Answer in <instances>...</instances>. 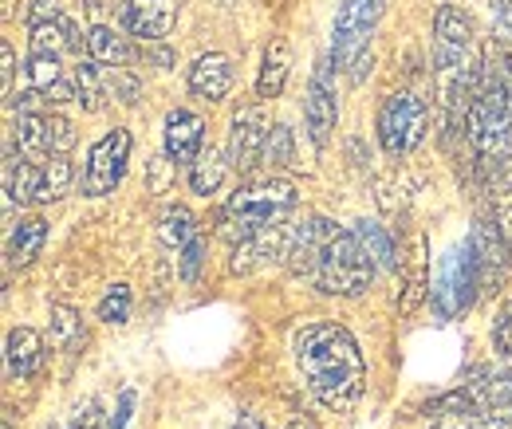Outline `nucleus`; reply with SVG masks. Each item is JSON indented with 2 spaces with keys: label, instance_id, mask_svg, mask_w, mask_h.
Returning <instances> with one entry per match:
<instances>
[{
  "label": "nucleus",
  "instance_id": "obj_1",
  "mask_svg": "<svg viewBox=\"0 0 512 429\" xmlns=\"http://www.w3.org/2000/svg\"><path fill=\"white\" fill-rule=\"evenodd\" d=\"M292 351H296V367L320 406L335 414H347L359 406L367 390V359L343 323L316 319L300 327L292 339Z\"/></svg>",
  "mask_w": 512,
  "mask_h": 429
},
{
  "label": "nucleus",
  "instance_id": "obj_2",
  "mask_svg": "<svg viewBox=\"0 0 512 429\" xmlns=\"http://www.w3.org/2000/svg\"><path fill=\"white\" fill-rule=\"evenodd\" d=\"M465 134L481 162L505 166L512 158V95L493 67H481L477 75V91L465 115Z\"/></svg>",
  "mask_w": 512,
  "mask_h": 429
},
{
  "label": "nucleus",
  "instance_id": "obj_3",
  "mask_svg": "<svg viewBox=\"0 0 512 429\" xmlns=\"http://www.w3.org/2000/svg\"><path fill=\"white\" fill-rule=\"evenodd\" d=\"M300 193L284 178H264V182L237 185V193L221 205V237L225 241H245L253 233H264L272 225H284V217L296 209Z\"/></svg>",
  "mask_w": 512,
  "mask_h": 429
},
{
  "label": "nucleus",
  "instance_id": "obj_4",
  "mask_svg": "<svg viewBox=\"0 0 512 429\" xmlns=\"http://www.w3.org/2000/svg\"><path fill=\"white\" fill-rule=\"evenodd\" d=\"M375 260L367 256V248L359 245V237L351 229H339L327 248H323L320 264H316V288L323 296H339V300H355L375 284Z\"/></svg>",
  "mask_w": 512,
  "mask_h": 429
},
{
  "label": "nucleus",
  "instance_id": "obj_5",
  "mask_svg": "<svg viewBox=\"0 0 512 429\" xmlns=\"http://www.w3.org/2000/svg\"><path fill=\"white\" fill-rule=\"evenodd\" d=\"M386 12V0H343L331 24V67L351 71L355 63L371 52V36Z\"/></svg>",
  "mask_w": 512,
  "mask_h": 429
},
{
  "label": "nucleus",
  "instance_id": "obj_6",
  "mask_svg": "<svg viewBox=\"0 0 512 429\" xmlns=\"http://www.w3.org/2000/svg\"><path fill=\"white\" fill-rule=\"evenodd\" d=\"M375 126H379V146L390 158H402V154L422 146V138L430 130V107L410 91H394L379 107V123Z\"/></svg>",
  "mask_w": 512,
  "mask_h": 429
},
{
  "label": "nucleus",
  "instance_id": "obj_7",
  "mask_svg": "<svg viewBox=\"0 0 512 429\" xmlns=\"http://www.w3.org/2000/svg\"><path fill=\"white\" fill-rule=\"evenodd\" d=\"M481 292V276H477V264H473V252H469V241L461 248H449L438 264V276L430 284V304L442 319H457L465 315L469 304L477 300Z\"/></svg>",
  "mask_w": 512,
  "mask_h": 429
},
{
  "label": "nucleus",
  "instance_id": "obj_8",
  "mask_svg": "<svg viewBox=\"0 0 512 429\" xmlns=\"http://www.w3.org/2000/svg\"><path fill=\"white\" fill-rule=\"evenodd\" d=\"M12 142L28 162H44L52 154H71L75 126L71 119L52 115V111H24L12 126Z\"/></svg>",
  "mask_w": 512,
  "mask_h": 429
},
{
  "label": "nucleus",
  "instance_id": "obj_9",
  "mask_svg": "<svg viewBox=\"0 0 512 429\" xmlns=\"http://www.w3.org/2000/svg\"><path fill=\"white\" fill-rule=\"evenodd\" d=\"M127 162H130V130L115 126L107 130L91 154H87V166H83V193L87 197H107L115 193L123 174H127Z\"/></svg>",
  "mask_w": 512,
  "mask_h": 429
},
{
  "label": "nucleus",
  "instance_id": "obj_10",
  "mask_svg": "<svg viewBox=\"0 0 512 429\" xmlns=\"http://www.w3.org/2000/svg\"><path fill=\"white\" fill-rule=\"evenodd\" d=\"M268 115L264 107H237L233 123H229V162L241 174H253L264 162V146H268Z\"/></svg>",
  "mask_w": 512,
  "mask_h": 429
},
{
  "label": "nucleus",
  "instance_id": "obj_11",
  "mask_svg": "<svg viewBox=\"0 0 512 429\" xmlns=\"http://www.w3.org/2000/svg\"><path fill=\"white\" fill-rule=\"evenodd\" d=\"M331 60H320L312 79H308V95H304V123H308V138L316 146H327L331 130L339 123V103H335V79H331Z\"/></svg>",
  "mask_w": 512,
  "mask_h": 429
},
{
  "label": "nucleus",
  "instance_id": "obj_12",
  "mask_svg": "<svg viewBox=\"0 0 512 429\" xmlns=\"http://www.w3.org/2000/svg\"><path fill=\"white\" fill-rule=\"evenodd\" d=\"M469 252H473V264H477V276H481V292H497L501 276H505V264H512L509 245L497 229V217H481L469 233Z\"/></svg>",
  "mask_w": 512,
  "mask_h": 429
},
{
  "label": "nucleus",
  "instance_id": "obj_13",
  "mask_svg": "<svg viewBox=\"0 0 512 429\" xmlns=\"http://www.w3.org/2000/svg\"><path fill=\"white\" fill-rule=\"evenodd\" d=\"M288 248H292V225H272L264 233H253L245 241L233 245V260H229V272H256L264 264H288Z\"/></svg>",
  "mask_w": 512,
  "mask_h": 429
},
{
  "label": "nucleus",
  "instance_id": "obj_14",
  "mask_svg": "<svg viewBox=\"0 0 512 429\" xmlns=\"http://www.w3.org/2000/svg\"><path fill=\"white\" fill-rule=\"evenodd\" d=\"M174 20H178V0H127L123 4V24L142 44H162Z\"/></svg>",
  "mask_w": 512,
  "mask_h": 429
},
{
  "label": "nucleus",
  "instance_id": "obj_15",
  "mask_svg": "<svg viewBox=\"0 0 512 429\" xmlns=\"http://www.w3.org/2000/svg\"><path fill=\"white\" fill-rule=\"evenodd\" d=\"M339 229L327 221V217H308L304 225H292V248H288V268L296 276H316V264H320L323 248L335 237Z\"/></svg>",
  "mask_w": 512,
  "mask_h": 429
},
{
  "label": "nucleus",
  "instance_id": "obj_16",
  "mask_svg": "<svg viewBox=\"0 0 512 429\" xmlns=\"http://www.w3.org/2000/svg\"><path fill=\"white\" fill-rule=\"evenodd\" d=\"M201 150H205V123L186 107L170 111L166 115V158L174 166H193Z\"/></svg>",
  "mask_w": 512,
  "mask_h": 429
},
{
  "label": "nucleus",
  "instance_id": "obj_17",
  "mask_svg": "<svg viewBox=\"0 0 512 429\" xmlns=\"http://www.w3.org/2000/svg\"><path fill=\"white\" fill-rule=\"evenodd\" d=\"M28 52L32 56H79L87 36L79 32V24L71 16L60 20H44V24H28Z\"/></svg>",
  "mask_w": 512,
  "mask_h": 429
},
{
  "label": "nucleus",
  "instance_id": "obj_18",
  "mask_svg": "<svg viewBox=\"0 0 512 429\" xmlns=\"http://www.w3.org/2000/svg\"><path fill=\"white\" fill-rule=\"evenodd\" d=\"M60 60H64V56H32V52H28L24 75H28V87L44 95V103H71V99H79L75 79H67Z\"/></svg>",
  "mask_w": 512,
  "mask_h": 429
},
{
  "label": "nucleus",
  "instance_id": "obj_19",
  "mask_svg": "<svg viewBox=\"0 0 512 429\" xmlns=\"http://www.w3.org/2000/svg\"><path fill=\"white\" fill-rule=\"evenodd\" d=\"M4 359H8V374L28 382L32 374H40L44 359H48V347H44V335L36 327H12L8 331V343H4Z\"/></svg>",
  "mask_w": 512,
  "mask_h": 429
},
{
  "label": "nucleus",
  "instance_id": "obj_20",
  "mask_svg": "<svg viewBox=\"0 0 512 429\" xmlns=\"http://www.w3.org/2000/svg\"><path fill=\"white\" fill-rule=\"evenodd\" d=\"M233 63L229 56H221V52H209V56H201V60L190 67V91L193 95H201V99H209V103H221L229 91H233Z\"/></svg>",
  "mask_w": 512,
  "mask_h": 429
},
{
  "label": "nucleus",
  "instance_id": "obj_21",
  "mask_svg": "<svg viewBox=\"0 0 512 429\" xmlns=\"http://www.w3.org/2000/svg\"><path fill=\"white\" fill-rule=\"evenodd\" d=\"M48 245V221L44 217H20L8 233V264L12 268H28Z\"/></svg>",
  "mask_w": 512,
  "mask_h": 429
},
{
  "label": "nucleus",
  "instance_id": "obj_22",
  "mask_svg": "<svg viewBox=\"0 0 512 429\" xmlns=\"http://www.w3.org/2000/svg\"><path fill=\"white\" fill-rule=\"evenodd\" d=\"M288 71H292V48H288V40H272L268 48H264V60H260V75H256V95L260 99H280V91H284V83H288Z\"/></svg>",
  "mask_w": 512,
  "mask_h": 429
},
{
  "label": "nucleus",
  "instance_id": "obj_23",
  "mask_svg": "<svg viewBox=\"0 0 512 429\" xmlns=\"http://www.w3.org/2000/svg\"><path fill=\"white\" fill-rule=\"evenodd\" d=\"M351 233L359 237V245L367 248V256L375 260V268H379V272H398V268H402L398 245H394V237L386 233L379 221H367V217H363V221H355V225H351Z\"/></svg>",
  "mask_w": 512,
  "mask_h": 429
},
{
  "label": "nucleus",
  "instance_id": "obj_24",
  "mask_svg": "<svg viewBox=\"0 0 512 429\" xmlns=\"http://www.w3.org/2000/svg\"><path fill=\"white\" fill-rule=\"evenodd\" d=\"M48 335H52V347L64 351V355H79L87 347V327H83V315L67 304H52L48 315Z\"/></svg>",
  "mask_w": 512,
  "mask_h": 429
},
{
  "label": "nucleus",
  "instance_id": "obj_25",
  "mask_svg": "<svg viewBox=\"0 0 512 429\" xmlns=\"http://www.w3.org/2000/svg\"><path fill=\"white\" fill-rule=\"evenodd\" d=\"M87 56L103 67H127L130 44L127 36H119L111 24H91L87 28Z\"/></svg>",
  "mask_w": 512,
  "mask_h": 429
},
{
  "label": "nucleus",
  "instance_id": "obj_26",
  "mask_svg": "<svg viewBox=\"0 0 512 429\" xmlns=\"http://www.w3.org/2000/svg\"><path fill=\"white\" fill-rule=\"evenodd\" d=\"M229 154H221V150H213V146H205L201 150V158L190 166V189L197 197H209V193H217L225 178H229Z\"/></svg>",
  "mask_w": 512,
  "mask_h": 429
},
{
  "label": "nucleus",
  "instance_id": "obj_27",
  "mask_svg": "<svg viewBox=\"0 0 512 429\" xmlns=\"http://www.w3.org/2000/svg\"><path fill=\"white\" fill-rule=\"evenodd\" d=\"M75 182V170H71V158L67 154H52L40 162V189H36V205H52L60 201L67 189Z\"/></svg>",
  "mask_w": 512,
  "mask_h": 429
},
{
  "label": "nucleus",
  "instance_id": "obj_28",
  "mask_svg": "<svg viewBox=\"0 0 512 429\" xmlns=\"http://www.w3.org/2000/svg\"><path fill=\"white\" fill-rule=\"evenodd\" d=\"M426 264H430V256H426V241L422 237H414V248H410V260L398 268L402 272V280H406V296H402V311H414L418 300L426 296V288H430V276H426Z\"/></svg>",
  "mask_w": 512,
  "mask_h": 429
},
{
  "label": "nucleus",
  "instance_id": "obj_29",
  "mask_svg": "<svg viewBox=\"0 0 512 429\" xmlns=\"http://www.w3.org/2000/svg\"><path fill=\"white\" fill-rule=\"evenodd\" d=\"M434 44H449V48H473V20L453 8V4H442L434 12Z\"/></svg>",
  "mask_w": 512,
  "mask_h": 429
},
{
  "label": "nucleus",
  "instance_id": "obj_30",
  "mask_svg": "<svg viewBox=\"0 0 512 429\" xmlns=\"http://www.w3.org/2000/svg\"><path fill=\"white\" fill-rule=\"evenodd\" d=\"M158 237H162L166 248H186L190 241L201 237V225H197V217H193L186 205H170L162 213V221H158Z\"/></svg>",
  "mask_w": 512,
  "mask_h": 429
},
{
  "label": "nucleus",
  "instance_id": "obj_31",
  "mask_svg": "<svg viewBox=\"0 0 512 429\" xmlns=\"http://www.w3.org/2000/svg\"><path fill=\"white\" fill-rule=\"evenodd\" d=\"M75 91H79V99L75 103H83V111H103V103H107V83H103V63L87 60L75 67Z\"/></svg>",
  "mask_w": 512,
  "mask_h": 429
},
{
  "label": "nucleus",
  "instance_id": "obj_32",
  "mask_svg": "<svg viewBox=\"0 0 512 429\" xmlns=\"http://www.w3.org/2000/svg\"><path fill=\"white\" fill-rule=\"evenodd\" d=\"M103 83H107V99H119L123 107H134L142 99V79L130 67H103Z\"/></svg>",
  "mask_w": 512,
  "mask_h": 429
},
{
  "label": "nucleus",
  "instance_id": "obj_33",
  "mask_svg": "<svg viewBox=\"0 0 512 429\" xmlns=\"http://www.w3.org/2000/svg\"><path fill=\"white\" fill-rule=\"evenodd\" d=\"M130 307H134V296H130L127 284H111V288L103 292L99 307H95V315H99L103 323H127Z\"/></svg>",
  "mask_w": 512,
  "mask_h": 429
},
{
  "label": "nucleus",
  "instance_id": "obj_34",
  "mask_svg": "<svg viewBox=\"0 0 512 429\" xmlns=\"http://www.w3.org/2000/svg\"><path fill=\"white\" fill-rule=\"evenodd\" d=\"M264 162L272 170H284L296 162V150H292V130L288 126H272L268 130V146H264Z\"/></svg>",
  "mask_w": 512,
  "mask_h": 429
},
{
  "label": "nucleus",
  "instance_id": "obj_35",
  "mask_svg": "<svg viewBox=\"0 0 512 429\" xmlns=\"http://www.w3.org/2000/svg\"><path fill=\"white\" fill-rule=\"evenodd\" d=\"M201 264H205V237H197L186 248H178V276H182V284H193L201 276Z\"/></svg>",
  "mask_w": 512,
  "mask_h": 429
},
{
  "label": "nucleus",
  "instance_id": "obj_36",
  "mask_svg": "<svg viewBox=\"0 0 512 429\" xmlns=\"http://www.w3.org/2000/svg\"><path fill=\"white\" fill-rule=\"evenodd\" d=\"M493 347H497V355L512 359V300H505L493 319Z\"/></svg>",
  "mask_w": 512,
  "mask_h": 429
},
{
  "label": "nucleus",
  "instance_id": "obj_37",
  "mask_svg": "<svg viewBox=\"0 0 512 429\" xmlns=\"http://www.w3.org/2000/svg\"><path fill=\"white\" fill-rule=\"evenodd\" d=\"M0 79H4V99H12V79H16V52H12V44L4 40L0 44Z\"/></svg>",
  "mask_w": 512,
  "mask_h": 429
},
{
  "label": "nucleus",
  "instance_id": "obj_38",
  "mask_svg": "<svg viewBox=\"0 0 512 429\" xmlns=\"http://www.w3.org/2000/svg\"><path fill=\"white\" fill-rule=\"evenodd\" d=\"M60 16H67L60 8V0H36L28 8V24H44V20H60Z\"/></svg>",
  "mask_w": 512,
  "mask_h": 429
},
{
  "label": "nucleus",
  "instance_id": "obj_39",
  "mask_svg": "<svg viewBox=\"0 0 512 429\" xmlns=\"http://www.w3.org/2000/svg\"><path fill=\"white\" fill-rule=\"evenodd\" d=\"M493 28L501 40H512V0H497L493 4Z\"/></svg>",
  "mask_w": 512,
  "mask_h": 429
},
{
  "label": "nucleus",
  "instance_id": "obj_40",
  "mask_svg": "<svg viewBox=\"0 0 512 429\" xmlns=\"http://www.w3.org/2000/svg\"><path fill=\"white\" fill-rule=\"evenodd\" d=\"M107 8H111V0H87V16H91V24H107Z\"/></svg>",
  "mask_w": 512,
  "mask_h": 429
},
{
  "label": "nucleus",
  "instance_id": "obj_41",
  "mask_svg": "<svg viewBox=\"0 0 512 429\" xmlns=\"http://www.w3.org/2000/svg\"><path fill=\"white\" fill-rule=\"evenodd\" d=\"M497 75H501V83H505V91L512 95V56H501L497 60Z\"/></svg>",
  "mask_w": 512,
  "mask_h": 429
},
{
  "label": "nucleus",
  "instance_id": "obj_42",
  "mask_svg": "<svg viewBox=\"0 0 512 429\" xmlns=\"http://www.w3.org/2000/svg\"><path fill=\"white\" fill-rule=\"evenodd\" d=\"M233 429H264V422H260L256 414H245V418H237V422H233Z\"/></svg>",
  "mask_w": 512,
  "mask_h": 429
},
{
  "label": "nucleus",
  "instance_id": "obj_43",
  "mask_svg": "<svg viewBox=\"0 0 512 429\" xmlns=\"http://www.w3.org/2000/svg\"><path fill=\"white\" fill-rule=\"evenodd\" d=\"M284 429H320V426H316L312 418H292V422H288Z\"/></svg>",
  "mask_w": 512,
  "mask_h": 429
},
{
  "label": "nucleus",
  "instance_id": "obj_44",
  "mask_svg": "<svg viewBox=\"0 0 512 429\" xmlns=\"http://www.w3.org/2000/svg\"><path fill=\"white\" fill-rule=\"evenodd\" d=\"M4 429H16V426H12V422H8V418H4Z\"/></svg>",
  "mask_w": 512,
  "mask_h": 429
}]
</instances>
